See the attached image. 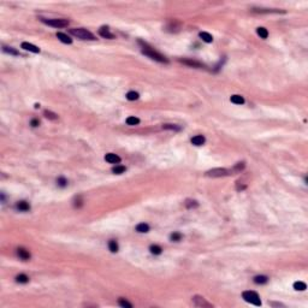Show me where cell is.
<instances>
[{"label": "cell", "mask_w": 308, "mask_h": 308, "mask_svg": "<svg viewBox=\"0 0 308 308\" xmlns=\"http://www.w3.org/2000/svg\"><path fill=\"white\" fill-rule=\"evenodd\" d=\"M139 42H140V45L142 46V53H143V54H146L147 57H149L151 59L156 60V62H159V63H169V60L165 58V57H164L163 54H160V53H158L156 51H154V48L149 47L147 43H144V42H142V41H139Z\"/></svg>", "instance_id": "6da1fadb"}, {"label": "cell", "mask_w": 308, "mask_h": 308, "mask_svg": "<svg viewBox=\"0 0 308 308\" xmlns=\"http://www.w3.org/2000/svg\"><path fill=\"white\" fill-rule=\"evenodd\" d=\"M70 33L72 34L74 36L81 39V40H95V36L93 35L90 31H88L87 29L83 28H74L70 29Z\"/></svg>", "instance_id": "7a4b0ae2"}, {"label": "cell", "mask_w": 308, "mask_h": 308, "mask_svg": "<svg viewBox=\"0 0 308 308\" xmlns=\"http://www.w3.org/2000/svg\"><path fill=\"white\" fill-rule=\"evenodd\" d=\"M242 297L248 303H252L254 306H261V300L255 291H244L242 294Z\"/></svg>", "instance_id": "3957f363"}, {"label": "cell", "mask_w": 308, "mask_h": 308, "mask_svg": "<svg viewBox=\"0 0 308 308\" xmlns=\"http://www.w3.org/2000/svg\"><path fill=\"white\" fill-rule=\"evenodd\" d=\"M41 22L47 25L54 27V28H64L69 25V21L67 19H58V18H53V19H46V18H41Z\"/></svg>", "instance_id": "277c9868"}, {"label": "cell", "mask_w": 308, "mask_h": 308, "mask_svg": "<svg viewBox=\"0 0 308 308\" xmlns=\"http://www.w3.org/2000/svg\"><path fill=\"white\" fill-rule=\"evenodd\" d=\"M226 175H229V170L222 169V167L212 169V170H210V171L206 172V176H208V177H223V176H226Z\"/></svg>", "instance_id": "5b68a950"}, {"label": "cell", "mask_w": 308, "mask_h": 308, "mask_svg": "<svg viewBox=\"0 0 308 308\" xmlns=\"http://www.w3.org/2000/svg\"><path fill=\"white\" fill-rule=\"evenodd\" d=\"M193 303L195 304L196 307H213L212 303L207 302L206 300H205L203 297H201V296H194L193 297Z\"/></svg>", "instance_id": "8992f818"}, {"label": "cell", "mask_w": 308, "mask_h": 308, "mask_svg": "<svg viewBox=\"0 0 308 308\" xmlns=\"http://www.w3.org/2000/svg\"><path fill=\"white\" fill-rule=\"evenodd\" d=\"M105 160H106L107 163H110V164H119L122 159H120L117 154H115V153H107V154L105 155Z\"/></svg>", "instance_id": "52a82bcc"}, {"label": "cell", "mask_w": 308, "mask_h": 308, "mask_svg": "<svg viewBox=\"0 0 308 308\" xmlns=\"http://www.w3.org/2000/svg\"><path fill=\"white\" fill-rule=\"evenodd\" d=\"M99 34H100V36L105 38V39H110V40L115 39V35H113V34H112V33L108 30V28H106V27H102V28H100V30H99Z\"/></svg>", "instance_id": "ba28073f"}, {"label": "cell", "mask_w": 308, "mask_h": 308, "mask_svg": "<svg viewBox=\"0 0 308 308\" xmlns=\"http://www.w3.org/2000/svg\"><path fill=\"white\" fill-rule=\"evenodd\" d=\"M22 48L25 50V51H29V52H33V53H40V48L34 46V45L29 43V42H23L22 43Z\"/></svg>", "instance_id": "9c48e42d"}, {"label": "cell", "mask_w": 308, "mask_h": 308, "mask_svg": "<svg viewBox=\"0 0 308 308\" xmlns=\"http://www.w3.org/2000/svg\"><path fill=\"white\" fill-rule=\"evenodd\" d=\"M205 142H206V139H205V136H202V135H196L191 139V143L194 146H202Z\"/></svg>", "instance_id": "30bf717a"}, {"label": "cell", "mask_w": 308, "mask_h": 308, "mask_svg": "<svg viewBox=\"0 0 308 308\" xmlns=\"http://www.w3.org/2000/svg\"><path fill=\"white\" fill-rule=\"evenodd\" d=\"M17 254H18V256L22 260H29L30 259V253L24 248H18L17 249Z\"/></svg>", "instance_id": "8fae6325"}, {"label": "cell", "mask_w": 308, "mask_h": 308, "mask_svg": "<svg viewBox=\"0 0 308 308\" xmlns=\"http://www.w3.org/2000/svg\"><path fill=\"white\" fill-rule=\"evenodd\" d=\"M181 62L183 64H187L189 66H193V67H203V64H201L200 62H196V60H190V59H181Z\"/></svg>", "instance_id": "7c38bea8"}, {"label": "cell", "mask_w": 308, "mask_h": 308, "mask_svg": "<svg viewBox=\"0 0 308 308\" xmlns=\"http://www.w3.org/2000/svg\"><path fill=\"white\" fill-rule=\"evenodd\" d=\"M16 208L19 210V211L25 212V211H29V210H30V205H29L27 201H19V202H17V205H16Z\"/></svg>", "instance_id": "4fadbf2b"}, {"label": "cell", "mask_w": 308, "mask_h": 308, "mask_svg": "<svg viewBox=\"0 0 308 308\" xmlns=\"http://www.w3.org/2000/svg\"><path fill=\"white\" fill-rule=\"evenodd\" d=\"M57 38H58L62 42H64V43H71L72 42V39H70L69 36L66 35V34H64V33H57Z\"/></svg>", "instance_id": "5bb4252c"}, {"label": "cell", "mask_w": 308, "mask_h": 308, "mask_svg": "<svg viewBox=\"0 0 308 308\" xmlns=\"http://www.w3.org/2000/svg\"><path fill=\"white\" fill-rule=\"evenodd\" d=\"M136 231L137 232H141V234H144V232H148L149 231V225L146 224V223H141L136 226Z\"/></svg>", "instance_id": "9a60e30c"}, {"label": "cell", "mask_w": 308, "mask_h": 308, "mask_svg": "<svg viewBox=\"0 0 308 308\" xmlns=\"http://www.w3.org/2000/svg\"><path fill=\"white\" fill-rule=\"evenodd\" d=\"M230 100H231V102H234V104H236V105H242V104H244V99H243V96L237 95V94L232 95V96L230 98Z\"/></svg>", "instance_id": "2e32d148"}, {"label": "cell", "mask_w": 308, "mask_h": 308, "mask_svg": "<svg viewBox=\"0 0 308 308\" xmlns=\"http://www.w3.org/2000/svg\"><path fill=\"white\" fill-rule=\"evenodd\" d=\"M125 171H127V167L123 166V165H117L115 167H112V172L116 173V175H122L125 172Z\"/></svg>", "instance_id": "e0dca14e"}, {"label": "cell", "mask_w": 308, "mask_h": 308, "mask_svg": "<svg viewBox=\"0 0 308 308\" xmlns=\"http://www.w3.org/2000/svg\"><path fill=\"white\" fill-rule=\"evenodd\" d=\"M200 38L202 39V41L207 42V43H210V42H212V41H213V36L211 35V34H208V33H205V31L200 33Z\"/></svg>", "instance_id": "ac0fdd59"}, {"label": "cell", "mask_w": 308, "mask_h": 308, "mask_svg": "<svg viewBox=\"0 0 308 308\" xmlns=\"http://www.w3.org/2000/svg\"><path fill=\"white\" fill-rule=\"evenodd\" d=\"M256 33H258V35H259L261 39H267V36H268V31H267V29L262 28V27H259V28L256 29Z\"/></svg>", "instance_id": "d6986e66"}, {"label": "cell", "mask_w": 308, "mask_h": 308, "mask_svg": "<svg viewBox=\"0 0 308 308\" xmlns=\"http://www.w3.org/2000/svg\"><path fill=\"white\" fill-rule=\"evenodd\" d=\"M294 289H295V290H299V291H303V290L307 289V285H306V283H303V282H295V283H294Z\"/></svg>", "instance_id": "ffe728a7"}, {"label": "cell", "mask_w": 308, "mask_h": 308, "mask_svg": "<svg viewBox=\"0 0 308 308\" xmlns=\"http://www.w3.org/2000/svg\"><path fill=\"white\" fill-rule=\"evenodd\" d=\"M108 248L112 253H117L118 252V243L115 241V239H111L108 242Z\"/></svg>", "instance_id": "44dd1931"}, {"label": "cell", "mask_w": 308, "mask_h": 308, "mask_svg": "<svg viewBox=\"0 0 308 308\" xmlns=\"http://www.w3.org/2000/svg\"><path fill=\"white\" fill-rule=\"evenodd\" d=\"M268 282V278L266 276H256L254 277V283L256 284H266Z\"/></svg>", "instance_id": "7402d4cb"}, {"label": "cell", "mask_w": 308, "mask_h": 308, "mask_svg": "<svg viewBox=\"0 0 308 308\" xmlns=\"http://www.w3.org/2000/svg\"><path fill=\"white\" fill-rule=\"evenodd\" d=\"M45 117L46 118H48V119H51V120H55V119H58V115H57V113H54V112H52V111H45Z\"/></svg>", "instance_id": "603a6c76"}, {"label": "cell", "mask_w": 308, "mask_h": 308, "mask_svg": "<svg viewBox=\"0 0 308 308\" xmlns=\"http://www.w3.org/2000/svg\"><path fill=\"white\" fill-rule=\"evenodd\" d=\"M127 124H128V125H137V124H140V119L136 118V117H134V116L128 117V118H127Z\"/></svg>", "instance_id": "cb8c5ba5"}, {"label": "cell", "mask_w": 308, "mask_h": 308, "mask_svg": "<svg viewBox=\"0 0 308 308\" xmlns=\"http://www.w3.org/2000/svg\"><path fill=\"white\" fill-rule=\"evenodd\" d=\"M149 250H151V253L154 254V255H159V254H161V252H163L161 247H159V246H151Z\"/></svg>", "instance_id": "d4e9b609"}, {"label": "cell", "mask_w": 308, "mask_h": 308, "mask_svg": "<svg viewBox=\"0 0 308 308\" xmlns=\"http://www.w3.org/2000/svg\"><path fill=\"white\" fill-rule=\"evenodd\" d=\"M163 129L179 131V130H181V127H178V125H176V124H164V125H163Z\"/></svg>", "instance_id": "484cf974"}, {"label": "cell", "mask_w": 308, "mask_h": 308, "mask_svg": "<svg viewBox=\"0 0 308 308\" xmlns=\"http://www.w3.org/2000/svg\"><path fill=\"white\" fill-rule=\"evenodd\" d=\"M16 282H17V283H22V284H25V283L29 282V278H28L25 275H18V276L16 277Z\"/></svg>", "instance_id": "4316f807"}, {"label": "cell", "mask_w": 308, "mask_h": 308, "mask_svg": "<svg viewBox=\"0 0 308 308\" xmlns=\"http://www.w3.org/2000/svg\"><path fill=\"white\" fill-rule=\"evenodd\" d=\"M118 303H119V306H122V307H124V308H131V307H132V304H131L130 302H128L127 300L123 299V297H120V299L118 300Z\"/></svg>", "instance_id": "83f0119b"}, {"label": "cell", "mask_w": 308, "mask_h": 308, "mask_svg": "<svg viewBox=\"0 0 308 308\" xmlns=\"http://www.w3.org/2000/svg\"><path fill=\"white\" fill-rule=\"evenodd\" d=\"M186 206H187V208H195V207L199 206V203L195 200H187L186 201Z\"/></svg>", "instance_id": "f1b7e54d"}, {"label": "cell", "mask_w": 308, "mask_h": 308, "mask_svg": "<svg viewBox=\"0 0 308 308\" xmlns=\"http://www.w3.org/2000/svg\"><path fill=\"white\" fill-rule=\"evenodd\" d=\"M139 93H136V92H129L127 94V99L130 100V101H135V100H137L139 99Z\"/></svg>", "instance_id": "f546056e"}, {"label": "cell", "mask_w": 308, "mask_h": 308, "mask_svg": "<svg viewBox=\"0 0 308 308\" xmlns=\"http://www.w3.org/2000/svg\"><path fill=\"white\" fill-rule=\"evenodd\" d=\"M57 184H58V187H60V188H65L67 186V181L64 177H59L57 179Z\"/></svg>", "instance_id": "4dcf8cb0"}, {"label": "cell", "mask_w": 308, "mask_h": 308, "mask_svg": "<svg viewBox=\"0 0 308 308\" xmlns=\"http://www.w3.org/2000/svg\"><path fill=\"white\" fill-rule=\"evenodd\" d=\"M170 238H171V241H173V242H178V241H181L182 235H181L179 232H173V234H171Z\"/></svg>", "instance_id": "1f68e13d"}, {"label": "cell", "mask_w": 308, "mask_h": 308, "mask_svg": "<svg viewBox=\"0 0 308 308\" xmlns=\"http://www.w3.org/2000/svg\"><path fill=\"white\" fill-rule=\"evenodd\" d=\"M3 51L8 53V54H12V55H19V53L16 50H13L12 47H3Z\"/></svg>", "instance_id": "d6a6232c"}, {"label": "cell", "mask_w": 308, "mask_h": 308, "mask_svg": "<svg viewBox=\"0 0 308 308\" xmlns=\"http://www.w3.org/2000/svg\"><path fill=\"white\" fill-rule=\"evenodd\" d=\"M244 163H237L235 166H234V171L235 172H239V171H242L244 169Z\"/></svg>", "instance_id": "836d02e7"}, {"label": "cell", "mask_w": 308, "mask_h": 308, "mask_svg": "<svg viewBox=\"0 0 308 308\" xmlns=\"http://www.w3.org/2000/svg\"><path fill=\"white\" fill-rule=\"evenodd\" d=\"M82 205H83V201H82L81 198H76V199H75V202H74V206H75V207H81Z\"/></svg>", "instance_id": "e575fe53"}, {"label": "cell", "mask_w": 308, "mask_h": 308, "mask_svg": "<svg viewBox=\"0 0 308 308\" xmlns=\"http://www.w3.org/2000/svg\"><path fill=\"white\" fill-rule=\"evenodd\" d=\"M39 124H40V122H39L38 119H33V120H31V125H33V127H38Z\"/></svg>", "instance_id": "d590c367"}]
</instances>
